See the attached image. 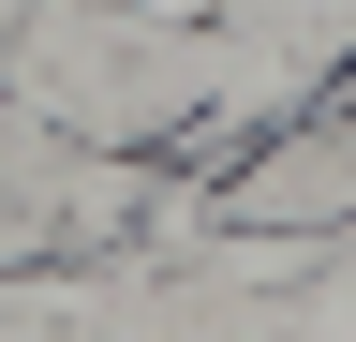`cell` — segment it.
Wrapping results in <instances>:
<instances>
[{
	"label": "cell",
	"instance_id": "6da1fadb",
	"mask_svg": "<svg viewBox=\"0 0 356 342\" xmlns=\"http://www.w3.org/2000/svg\"><path fill=\"white\" fill-rule=\"evenodd\" d=\"M238 238H327V224H356V104H327V119H297V134H267L252 164H238Z\"/></svg>",
	"mask_w": 356,
	"mask_h": 342
}]
</instances>
